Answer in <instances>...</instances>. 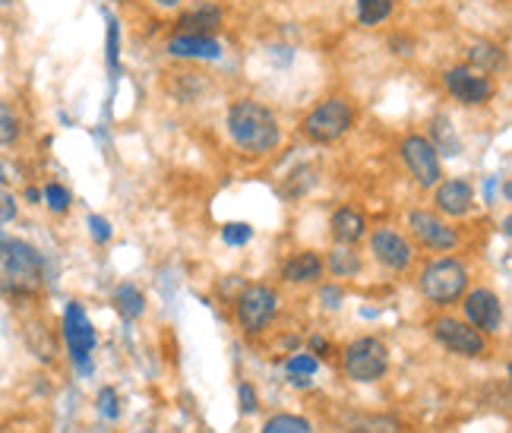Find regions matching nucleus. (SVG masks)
Instances as JSON below:
<instances>
[{
    "mask_svg": "<svg viewBox=\"0 0 512 433\" xmlns=\"http://www.w3.org/2000/svg\"><path fill=\"white\" fill-rule=\"evenodd\" d=\"M228 133L234 146L250 155H266L282 143L279 117L253 98H241L228 108Z\"/></svg>",
    "mask_w": 512,
    "mask_h": 433,
    "instance_id": "nucleus-1",
    "label": "nucleus"
},
{
    "mask_svg": "<svg viewBox=\"0 0 512 433\" xmlns=\"http://www.w3.org/2000/svg\"><path fill=\"white\" fill-rule=\"evenodd\" d=\"M42 257L23 241L0 244V294H29L42 285Z\"/></svg>",
    "mask_w": 512,
    "mask_h": 433,
    "instance_id": "nucleus-2",
    "label": "nucleus"
},
{
    "mask_svg": "<svg viewBox=\"0 0 512 433\" xmlns=\"http://www.w3.org/2000/svg\"><path fill=\"white\" fill-rule=\"evenodd\" d=\"M465 288H468V269L452 257L433 260L421 272V291L430 304H440V307L456 304L465 294Z\"/></svg>",
    "mask_w": 512,
    "mask_h": 433,
    "instance_id": "nucleus-3",
    "label": "nucleus"
},
{
    "mask_svg": "<svg viewBox=\"0 0 512 433\" xmlns=\"http://www.w3.org/2000/svg\"><path fill=\"white\" fill-rule=\"evenodd\" d=\"M354 108L348 98H326L304 117V133L313 143H336L351 130Z\"/></svg>",
    "mask_w": 512,
    "mask_h": 433,
    "instance_id": "nucleus-4",
    "label": "nucleus"
},
{
    "mask_svg": "<svg viewBox=\"0 0 512 433\" xmlns=\"http://www.w3.org/2000/svg\"><path fill=\"white\" fill-rule=\"evenodd\" d=\"M389 367V351L380 339H358L345 348V373L354 383H377Z\"/></svg>",
    "mask_w": 512,
    "mask_h": 433,
    "instance_id": "nucleus-5",
    "label": "nucleus"
},
{
    "mask_svg": "<svg viewBox=\"0 0 512 433\" xmlns=\"http://www.w3.org/2000/svg\"><path fill=\"white\" fill-rule=\"evenodd\" d=\"M402 159L411 171V177L421 184V187H437L443 168H440V152L433 146L427 136L421 133H411L402 140Z\"/></svg>",
    "mask_w": 512,
    "mask_h": 433,
    "instance_id": "nucleus-6",
    "label": "nucleus"
},
{
    "mask_svg": "<svg viewBox=\"0 0 512 433\" xmlns=\"http://www.w3.org/2000/svg\"><path fill=\"white\" fill-rule=\"evenodd\" d=\"M275 310H279V294L269 285H250L238 298V323L247 332H263L272 323Z\"/></svg>",
    "mask_w": 512,
    "mask_h": 433,
    "instance_id": "nucleus-7",
    "label": "nucleus"
},
{
    "mask_svg": "<svg viewBox=\"0 0 512 433\" xmlns=\"http://www.w3.org/2000/svg\"><path fill=\"white\" fill-rule=\"evenodd\" d=\"M433 329V336H437L440 345H446L449 351H456L462 354V358H478V354L487 351V342L481 332L471 326V323H462L456 317H440V320H433L430 323Z\"/></svg>",
    "mask_w": 512,
    "mask_h": 433,
    "instance_id": "nucleus-8",
    "label": "nucleus"
},
{
    "mask_svg": "<svg viewBox=\"0 0 512 433\" xmlns=\"http://www.w3.org/2000/svg\"><path fill=\"white\" fill-rule=\"evenodd\" d=\"M64 339H67L73 364L80 367L83 373H92L89 354L95 348V329H92L86 310L80 304H67V313H64Z\"/></svg>",
    "mask_w": 512,
    "mask_h": 433,
    "instance_id": "nucleus-9",
    "label": "nucleus"
},
{
    "mask_svg": "<svg viewBox=\"0 0 512 433\" xmlns=\"http://www.w3.org/2000/svg\"><path fill=\"white\" fill-rule=\"evenodd\" d=\"M443 83H446L449 95L459 98L462 105H484V102H490V95H494V83H490L481 70L468 67V64L446 70Z\"/></svg>",
    "mask_w": 512,
    "mask_h": 433,
    "instance_id": "nucleus-10",
    "label": "nucleus"
},
{
    "mask_svg": "<svg viewBox=\"0 0 512 433\" xmlns=\"http://www.w3.org/2000/svg\"><path fill=\"white\" fill-rule=\"evenodd\" d=\"M408 225H411V231H415V238L430 250H456L459 247L456 228H449L437 212L415 209L408 215Z\"/></svg>",
    "mask_w": 512,
    "mask_h": 433,
    "instance_id": "nucleus-11",
    "label": "nucleus"
},
{
    "mask_svg": "<svg viewBox=\"0 0 512 433\" xmlns=\"http://www.w3.org/2000/svg\"><path fill=\"white\" fill-rule=\"evenodd\" d=\"M465 320L475 326L478 332H497L500 323H503V304L494 291L487 288H478L465 294Z\"/></svg>",
    "mask_w": 512,
    "mask_h": 433,
    "instance_id": "nucleus-12",
    "label": "nucleus"
},
{
    "mask_svg": "<svg viewBox=\"0 0 512 433\" xmlns=\"http://www.w3.org/2000/svg\"><path fill=\"white\" fill-rule=\"evenodd\" d=\"M370 247H373V257H377L386 269H405L411 263V257H415L411 244L402 238L399 231H392V228L373 231Z\"/></svg>",
    "mask_w": 512,
    "mask_h": 433,
    "instance_id": "nucleus-13",
    "label": "nucleus"
},
{
    "mask_svg": "<svg viewBox=\"0 0 512 433\" xmlns=\"http://www.w3.org/2000/svg\"><path fill=\"white\" fill-rule=\"evenodd\" d=\"M168 51L174 57H193V61H215L222 57V45L212 35H196V32H181L168 42Z\"/></svg>",
    "mask_w": 512,
    "mask_h": 433,
    "instance_id": "nucleus-14",
    "label": "nucleus"
},
{
    "mask_svg": "<svg viewBox=\"0 0 512 433\" xmlns=\"http://www.w3.org/2000/svg\"><path fill=\"white\" fill-rule=\"evenodd\" d=\"M475 206V190L465 181H443L437 184V209L446 215H465Z\"/></svg>",
    "mask_w": 512,
    "mask_h": 433,
    "instance_id": "nucleus-15",
    "label": "nucleus"
},
{
    "mask_svg": "<svg viewBox=\"0 0 512 433\" xmlns=\"http://www.w3.org/2000/svg\"><path fill=\"white\" fill-rule=\"evenodd\" d=\"M323 275V260L317 257V253H294V257L285 263L282 269V279L285 282H294V285H307V282H317Z\"/></svg>",
    "mask_w": 512,
    "mask_h": 433,
    "instance_id": "nucleus-16",
    "label": "nucleus"
},
{
    "mask_svg": "<svg viewBox=\"0 0 512 433\" xmlns=\"http://www.w3.org/2000/svg\"><path fill=\"white\" fill-rule=\"evenodd\" d=\"M332 234H336V241H339V244H354V241H361L364 234H367L364 215H361L358 209H351V206L336 209V215H332Z\"/></svg>",
    "mask_w": 512,
    "mask_h": 433,
    "instance_id": "nucleus-17",
    "label": "nucleus"
},
{
    "mask_svg": "<svg viewBox=\"0 0 512 433\" xmlns=\"http://www.w3.org/2000/svg\"><path fill=\"white\" fill-rule=\"evenodd\" d=\"M219 23H222V10L212 7V4H200L196 10H190L187 16H181V23H177V26H184L187 32L196 29V35H206L209 29H215Z\"/></svg>",
    "mask_w": 512,
    "mask_h": 433,
    "instance_id": "nucleus-18",
    "label": "nucleus"
},
{
    "mask_svg": "<svg viewBox=\"0 0 512 433\" xmlns=\"http://www.w3.org/2000/svg\"><path fill=\"white\" fill-rule=\"evenodd\" d=\"M114 307L121 317L127 320H136V317H143V310H146V298L140 291H136L133 285H121L114 291Z\"/></svg>",
    "mask_w": 512,
    "mask_h": 433,
    "instance_id": "nucleus-19",
    "label": "nucleus"
},
{
    "mask_svg": "<svg viewBox=\"0 0 512 433\" xmlns=\"http://www.w3.org/2000/svg\"><path fill=\"white\" fill-rule=\"evenodd\" d=\"M329 269L339 275V279H351V275H358L361 272V260H358V253L348 250L345 247H336L329 253Z\"/></svg>",
    "mask_w": 512,
    "mask_h": 433,
    "instance_id": "nucleus-20",
    "label": "nucleus"
},
{
    "mask_svg": "<svg viewBox=\"0 0 512 433\" xmlns=\"http://www.w3.org/2000/svg\"><path fill=\"white\" fill-rule=\"evenodd\" d=\"M392 16V0H358V19L364 26H380Z\"/></svg>",
    "mask_w": 512,
    "mask_h": 433,
    "instance_id": "nucleus-21",
    "label": "nucleus"
},
{
    "mask_svg": "<svg viewBox=\"0 0 512 433\" xmlns=\"http://www.w3.org/2000/svg\"><path fill=\"white\" fill-rule=\"evenodd\" d=\"M263 433H313V427L298 415H275L263 424Z\"/></svg>",
    "mask_w": 512,
    "mask_h": 433,
    "instance_id": "nucleus-22",
    "label": "nucleus"
},
{
    "mask_svg": "<svg viewBox=\"0 0 512 433\" xmlns=\"http://www.w3.org/2000/svg\"><path fill=\"white\" fill-rule=\"evenodd\" d=\"M468 67H484V70H497L500 67V48L497 45H487V42H481V45H475L471 48V64Z\"/></svg>",
    "mask_w": 512,
    "mask_h": 433,
    "instance_id": "nucleus-23",
    "label": "nucleus"
},
{
    "mask_svg": "<svg viewBox=\"0 0 512 433\" xmlns=\"http://www.w3.org/2000/svg\"><path fill=\"white\" fill-rule=\"evenodd\" d=\"M317 358H310V354H294V358H288V364H285V370L291 373L294 380L298 383H307L313 373H317Z\"/></svg>",
    "mask_w": 512,
    "mask_h": 433,
    "instance_id": "nucleus-24",
    "label": "nucleus"
},
{
    "mask_svg": "<svg viewBox=\"0 0 512 433\" xmlns=\"http://www.w3.org/2000/svg\"><path fill=\"white\" fill-rule=\"evenodd\" d=\"M19 140V117L13 114L10 105L0 102V146H10Z\"/></svg>",
    "mask_w": 512,
    "mask_h": 433,
    "instance_id": "nucleus-25",
    "label": "nucleus"
},
{
    "mask_svg": "<svg viewBox=\"0 0 512 433\" xmlns=\"http://www.w3.org/2000/svg\"><path fill=\"white\" fill-rule=\"evenodd\" d=\"M222 238H225V244H231V247H244V244L253 238V228H250V225H241V222H231V225L222 228Z\"/></svg>",
    "mask_w": 512,
    "mask_h": 433,
    "instance_id": "nucleus-26",
    "label": "nucleus"
},
{
    "mask_svg": "<svg viewBox=\"0 0 512 433\" xmlns=\"http://www.w3.org/2000/svg\"><path fill=\"white\" fill-rule=\"evenodd\" d=\"M98 411H102L108 421H117V415H121V402H117V392L114 389H102V392H98Z\"/></svg>",
    "mask_w": 512,
    "mask_h": 433,
    "instance_id": "nucleus-27",
    "label": "nucleus"
},
{
    "mask_svg": "<svg viewBox=\"0 0 512 433\" xmlns=\"http://www.w3.org/2000/svg\"><path fill=\"white\" fill-rule=\"evenodd\" d=\"M45 200H48V206H51L54 212H67V206H70V193H67L61 184H48V187H45Z\"/></svg>",
    "mask_w": 512,
    "mask_h": 433,
    "instance_id": "nucleus-28",
    "label": "nucleus"
},
{
    "mask_svg": "<svg viewBox=\"0 0 512 433\" xmlns=\"http://www.w3.org/2000/svg\"><path fill=\"white\" fill-rule=\"evenodd\" d=\"M361 433H399V421L389 418V415H380V418H370L361 424Z\"/></svg>",
    "mask_w": 512,
    "mask_h": 433,
    "instance_id": "nucleus-29",
    "label": "nucleus"
},
{
    "mask_svg": "<svg viewBox=\"0 0 512 433\" xmlns=\"http://www.w3.org/2000/svg\"><path fill=\"white\" fill-rule=\"evenodd\" d=\"M13 219H16V200H13V193L0 187V225H7Z\"/></svg>",
    "mask_w": 512,
    "mask_h": 433,
    "instance_id": "nucleus-30",
    "label": "nucleus"
},
{
    "mask_svg": "<svg viewBox=\"0 0 512 433\" xmlns=\"http://www.w3.org/2000/svg\"><path fill=\"white\" fill-rule=\"evenodd\" d=\"M89 228H92V234H95V241H108V238H111L108 222H105V219H98V215H92V219H89Z\"/></svg>",
    "mask_w": 512,
    "mask_h": 433,
    "instance_id": "nucleus-31",
    "label": "nucleus"
},
{
    "mask_svg": "<svg viewBox=\"0 0 512 433\" xmlns=\"http://www.w3.org/2000/svg\"><path fill=\"white\" fill-rule=\"evenodd\" d=\"M241 402H244V411H253L256 408V396L250 386H241Z\"/></svg>",
    "mask_w": 512,
    "mask_h": 433,
    "instance_id": "nucleus-32",
    "label": "nucleus"
},
{
    "mask_svg": "<svg viewBox=\"0 0 512 433\" xmlns=\"http://www.w3.org/2000/svg\"><path fill=\"white\" fill-rule=\"evenodd\" d=\"M155 4H159V7H181L184 0H155Z\"/></svg>",
    "mask_w": 512,
    "mask_h": 433,
    "instance_id": "nucleus-33",
    "label": "nucleus"
},
{
    "mask_svg": "<svg viewBox=\"0 0 512 433\" xmlns=\"http://www.w3.org/2000/svg\"><path fill=\"white\" fill-rule=\"evenodd\" d=\"M0 184H4V165H0Z\"/></svg>",
    "mask_w": 512,
    "mask_h": 433,
    "instance_id": "nucleus-34",
    "label": "nucleus"
}]
</instances>
